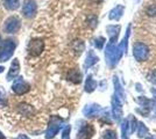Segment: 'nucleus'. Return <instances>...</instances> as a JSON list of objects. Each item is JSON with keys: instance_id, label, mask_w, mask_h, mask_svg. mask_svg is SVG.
<instances>
[{"instance_id": "obj_12", "label": "nucleus", "mask_w": 156, "mask_h": 139, "mask_svg": "<svg viewBox=\"0 0 156 139\" xmlns=\"http://www.w3.org/2000/svg\"><path fill=\"white\" fill-rule=\"evenodd\" d=\"M135 56H136L137 59H144V57H146V55H147V49L144 48V45H141V44H137L135 46Z\"/></svg>"}, {"instance_id": "obj_11", "label": "nucleus", "mask_w": 156, "mask_h": 139, "mask_svg": "<svg viewBox=\"0 0 156 139\" xmlns=\"http://www.w3.org/2000/svg\"><path fill=\"white\" fill-rule=\"evenodd\" d=\"M2 5L7 11H15L19 8L20 0H2Z\"/></svg>"}, {"instance_id": "obj_6", "label": "nucleus", "mask_w": 156, "mask_h": 139, "mask_svg": "<svg viewBox=\"0 0 156 139\" xmlns=\"http://www.w3.org/2000/svg\"><path fill=\"white\" fill-rule=\"evenodd\" d=\"M37 11V5L35 2V0H25L23 5H22V14L28 18V19H32L35 16Z\"/></svg>"}, {"instance_id": "obj_5", "label": "nucleus", "mask_w": 156, "mask_h": 139, "mask_svg": "<svg viewBox=\"0 0 156 139\" xmlns=\"http://www.w3.org/2000/svg\"><path fill=\"white\" fill-rule=\"evenodd\" d=\"M61 124H62V121L57 117H51L50 122H49V126L47 129L46 132V139H52L59 131V127H61Z\"/></svg>"}, {"instance_id": "obj_16", "label": "nucleus", "mask_w": 156, "mask_h": 139, "mask_svg": "<svg viewBox=\"0 0 156 139\" xmlns=\"http://www.w3.org/2000/svg\"><path fill=\"white\" fill-rule=\"evenodd\" d=\"M128 127H129L128 122H127V121H125L124 125H122V139H128V133H129Z\"/></svg>"}, {"instance_id": "obj_2", "label": "nucleus", "mask_w": 156, "mask_h": 139, "mask_svg": "<svg viewBox=\"0 0 156 139\" xmlns=\"http://www.w3.org/2000/svg\"><path fill=\"white\" fill-rule=\"evenodd\" d=\"M21 27V20L18 16H9L4 23V31L6 34H16Z\"/></svg>"}, {"instance_id": "obj_21", "label": "nucleus", "mask_w": 156, "mask_h": 139, "mask_svg": "<svg viewBox=\"0 0 156 139\" xmlns=\"http://www.w3.org/2000/svg\"><path fill=\"white\" fill-rule=\"evenodd\" d=\"M16 139H29V138L27 137L26 134H19V136H18V138H16Z\"/></svg>"}, {"instance_id": "obj_3", "label": "nucleus", "mask_w": 156, "mask_h": 139, "mask_svg": "<svg viewBox=\"0 0 156 139\" xmlns=\"http://www.w3.org/2000/svg\"><path fill=\"white\" fill-rule=\"evenodd\" d=\"M44 49V42L41 38H33L28 45H27V50H28V53L33 56V57H37L40 56L42 51Z\"/></svg>"}, {"instance_id": "obj_23", "label": "nucleus", "mask_w": 156, "mask_h": 139, "mask_svg": "<svg viewBox=\"0 0 156 139\" xmlns=\"http://www.w3.org/2000/svg\"><path fill=\"white\" fill-rule=\"evenodd\" d=\"M4 70H5V68H4V66H0V73L4 72Z\"/></svg>"}, {"instance_id": "obj_25", "label": "nucleus", "mask_w": 156, "mask_h": 139, "mask_svg": "<svg viewBox=\"0 0 156 139\" xmlns=\"http://www.w3.org/2000/svg\"><path fill=\"white\" fill-rule=\"evenodd\" d=\"M148 139H153V138H148Z\"/></svg>"}, {"instance_id": "obj_18", "label": "nucleus", "mask_w": 156, "mask_h": 139, "mask_svg": "<svg viewBox=\"0 0 156 139\" xmlns=\"http://www.w3.org/2000/svg\"><path fill=\"white\" fill-rule=\"evenodd\" d=\"M6 104H7V101H6V96H5V92L0 87V107H5Z\"/></svg>"}, {"instance_id": "obj_10", "label": "nucleus", "mask_w": 156, "mask_h": 139, "mask_svg": "<svg viewBox=\"0 0 156 139\" xmlns=\"http://www.w3.org/2000/svg\"><path fill=\"white\" fill-rule=\"evenodd\" d=\"M68 80L72 81L73 84H79L82 81V74L76 68L71 70V71H69V73H68Z\"/></svg>"}, {"instance_id": "obj_13", "label": "nucleus", "mask_w": 156, "mask_h": 139, "mask_svg": "<svg viewBox=\"0 0 156 139\" xmlns=\"http://www.w3.org/2000/svg\"><path fill=\"white\" fill-rule=\"evenodd\" d=\"M99 111V107L93 104V106H87L84 109V114L86 116H93Z\"/></svg>"}, {"instance_id": "obj_22", "label": "nucleus", "mask_w": 156, "mask_h": 139, "mask_svg": "<svg viewBox=\"0 0 156 139\" xmlns=\"http://www.w3.org/2000/svg\"><path fill=\"white\" fill-rule=\"evenodd\" d=\"M0 139H6V137H5V134L0 131Z\"/></svg>"}, {"instance_id": "obj_4", "label": "nucleus", "mask_w": 156, "mask_h": 139, "mask_svg": "<svg viewBox=\"0 0 156 139\" xmlns=\"http://www.w3.org/2000/svg\"><path fill=\"white\" fill-rule=\"evenodd\" d=\"M29 88H30L29 84L27 81H25V79L22 77L16 78L15 81L13 82V85H12V91L16 95H23V94H26V93H28Z\"/></svg>"}, {"instance_id": "obj_24", "label": "nucleus", "mask_w": 156, "mask_h": 139, "mask_svg": "<svg viewBox=\"0 0 156 139\" xmlns=\"http://www.w3.org/2000/svg\"><path fill=\"white\" fill-rule=\"evenodd\" d=\"M92 1H99V0H92Z\"/></svg>"}, {"instance_id": "obj_14", "label": "nucleus", "mask_w": 156, "mask_h": 139, "mask_svg": "<svg viewBox=\"0 0 156 139\" xmlns=\"http://www.w3.org/2000/svg\"><path fill=\"white\" fill-rule=\"evenodd\" d=\"M96 88V82L91 79V78H89L87 81H86V85H85V89H86V92H92L93 89Z\"/></svg>"}, {"instance_id": "obj_26", "label": "nucleus", "mask_w": 156, "mask_h": 139, "mask_svg": "<svg viewBox=\"0 0 156 139\" xmlns=\"http://www.w3.org/2000/svg\"><path fill=\"white\" fill-rule=\"evenodd\" d=\"M0 41H1V37H0Z\"/></svg>"}, {"instance_id": "obj_15", "label": "nucleus", "mask_w": 156, "mask_h": 139, "mask_svg": "<svg viewBox=\"0 0 156 139\" xmlns=\"http://www.w3.org/2000/svg\"><path fill=\"white\" fill-rule=\"evenodd\" d=\"M147 133H148V129L146 127V125H144V124H140L139 131H137V136H139L140 138H142L143 136H146Z\"/></svg>"}, {"instance_id": "obj_19", "label": "nucleus", "mask_w": 156, "mask_h": 139, "mask_svg": "<svg viewBox=\"0 0 156 139\" xmlns=\"http://www.w3.org/2000/svg\"><path fill=\"white\" fill-rule=\"evenodd\" d=\"M70 130L71 127L70 126H66L63 131V134H62V139H69L70 138Z\"/></svg>"}, {"instance_id": "obj_20", "label": "nucleus", "mask_w": 156, "mask_h": 139, "mask_svg": "<svg viewBox=\"0 0 156 139\" xmlns=\"http://www.w3.org/2000/svg\"><path fill=\"white\" fill-rule=\"evenodd\" d=\"M151 81L154 82V84H156V71L155 72H153V74H151Z\"/></svg>"}, {"instance_id": "obj_9", "label": "nucleus", "mask_w": 156, "mask_h": 139, "mask_svg": "<svg viewBox=\"0 0 156 139\" xmlns=\"http://www.w3.org/2000/svg\"><path fill=\"white\" fill-rule=\"evenodd\" d=\"M18 111H19V114H21L22 116H26V117H28V116H32V115H34L35 114V110H34V108H33L30 104H28V103H20L19 106H18Z\"/></svg>"}, {"instance_id": "obj_17", "label": "nucleus", "mask_w": 156, "mask_h": 139, "mask_svg": "<svg viewBox=\"0 0 156 139\" xmlns=\"http://www.w3.org/2000/svg\"><path fill=\"white\" fill-rule=\"evenodd\" d=\"M104 139H117V133L113 130H107L104 133Z\"/></svg>"}, {"instance_id": "obj_1", "label": "nucleus", "mask_w": 156, "mask_h": 139, "mask_svg": "<svg viewBox=\"0 0 156 139\" xmlns=\"http://www.w3.org/2000/svg\"><path fill=\"white\" fill-rule=\"evenodd\" d=\"M16 43L14 40L7 38L0 45V63H5L14 55Z\"/></svg>"}, {"instance_id": "obj_7", "label": "nucleus", "mask_w": 156, "mask_h": 139, "mask_svg": "<svg viewBox=\"0 0 156 139\" xmlns=\"http://www.w3.org/2000/svg\"><path fill=\"white\" fill-rule=\"evenodd\" d=\"M19 72H20V63H19V59L15 58V59H13V61H12L11 67H9V71L7 73V77H6L7 81L18 78Z\"/></svg>"}, {"instance_id": "obj_8", "label": "nucleus", "mask_w": 156, "mask_h": 139, "mask_svg": "<svg viewBox=\"0 0 156 139\" xmlns=\"http://www.w3.org/2000/svg\"><path fill=\"white\" fill-rule=\"evenodd\" d=\"M93 134V127L90 124L84 125L77 134V139H90Z\"/></svg>"}]
</instances>
